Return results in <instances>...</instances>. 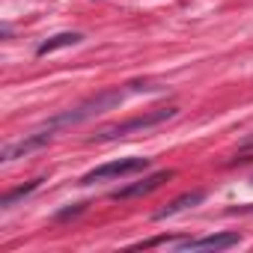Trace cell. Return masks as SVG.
<instances>
[{
	"mask_svg": "<svg viewBox=\"0 0 253 253\" xmlns=\"http://www.w3.org/2000/svg\"><path fill=\"white\" fill-rule=\"evenodd\" d=\"M122 101H125V89H107V92H98V95L86 98L84 104L69 107V110H63V113H57V116H51V119L45 122V128H51V131L72 128V125H81V122H86V119H92V116H98V113H104V110L116 107V104H122Z\"/></svg>",
	"mask_w": 253,
	"mask_h": 253,
	"instance_id": "1",
	"label": "cell"
},
{
	"mask_svg": "<svg viewBox=\"0 0 253 253\" xmlns=\"http://www.w3.org/2000/svg\"><path fill=\"white\" fill-rule=\"evenodd\" d=\"M176 113H179L176 107H155V110H146V113H140V116H131V119H125V122H113V125H107V128L95 131V134L89 137V143L122 140V137H128V134H134V131H146V128H155V125H161V122L173 119Z\"/></svg>",
	"mask_w": 253,
	"mask_h": 253,
	"instance_id": "2",
	"label": "cell"
},
{
	"mask_svg": "<svg viewBox=\"0 0 253 253\" xmlns=\"http://www.w3.org/2000/svg\"><path fill=\"white\" fill-rule=\"evenodd\" d=\"M149 167V158H119V161H107L89 173L81 176V185H95V182H107V179H125V176H134L143 173Z\"/></svg>",
	"mask_w": 253,
	"mask_h": 253,
	"instance_id": "3",
	"label": "cell"
},
{
	"mask_svg": "<svg viewBox=\"0 0 253 253\" xmlns=\"http://www.w3.org/2000/svg\"><path fill=\"white\" fill-rule=\"evenodd\" d=\"M241 244L238 232H217V235H203V238H188L182 244H176L179 253H197V250H226Z\"/></svg>",
	"mask_w": 253,
	"mask_h": 253,
	"instance_id": "4",
	"label": "cell"
},
{
	"mask_svg": "<svg viewBox=\"0 0 253 253\" xmlns=\"http://www.w3.org/2000/svg\"><path fill=\"white\" fill-rule=\"evenodd\" d=\"M51 137H54V131H51V128H45V125H42L39 131L27 134L24 140H18V143H9V146H3V152H0V161H15V158H24V155L36 152V149H42L45 143H51Z\"/></svg>",
	"mask_w": 253,
	"mask_h": 253,
	"instance_id": "5",
	"label": "cell"
},
{
	"mask_svg": "<svg viewBox=\"0 0 253 253\" xmlns=\"http://www.w3.org/2000/svg\"><path fill=\"white\" fill-rule=\"evenodd\" d=\"M167 179H173V170H158V173H152V176H146V179H140V182H134V185H128V188L116 191V194H113V200H131V197L152 194V191H155V188H161Z\"/></svg>",
	"mask_w": 253,
	"mask_h": 253,
	"instance_id": "6",
	"label": "cell"
},
{
	"mask_svg": "<svg viewBox=\"0 0 253 253\" xmlns=\"http://www.w3.org/2000/svg\"><path fill=\"white\" fill-rule=\"evenodd\" d=\"M206 200V194L203 191H188V194H182V197H176L170 206H164L158 214H155V220H164V217H173V214H179V211H185V209H194V206H200Z\"/></svg>",
	"mask_w": 253,
	"mask_h": 253,
	"instance_id": "7",
	"label": "cell"
},
{
	"mask_svg": "<svg viewBox=\"0 0 253 253\" xmlns=\"http://www.w3.org/2000/svg\"><path fill=\"white\" fill-rule=\"evenodd\" d=\"M84 36L81 33H57V36H51L48 42H42L39 48H36V54L39 57H45V54H51V51H57V48H69V45H78Z\"/></svg>",
	"mask_w": 253,
	"mask_h": 253,
	"instance_id": "8",
	"label": "cell"
},
{
	"mask_svg": "<svg viewBox=\"0 0 253 253\" xmlns=\"http://www.w3.org/2000/svg\"><path fill=\"white\" fill-rule=\"evenodd\" d=\"M39 188V179H33V182H27V185H21V188H15V191H9L6 197H3V209H12L18 200H24L27 194H33Z\"/></svg>",
	"mask_w": 253,
	"mask_h": 253,
	"instance_id": "9",
	"label": "cell"
}]
</instances>
